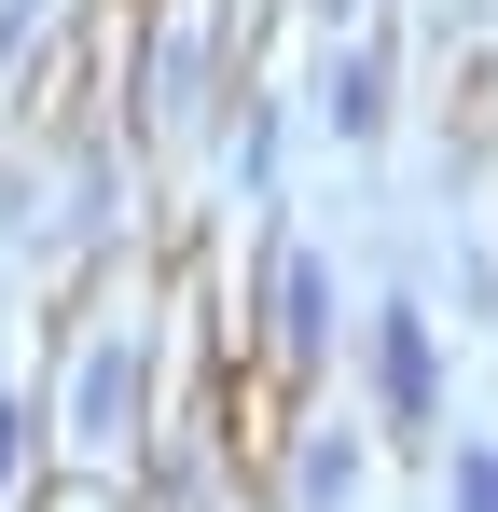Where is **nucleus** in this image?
Listing matches in <instances>:
<instances>
[{"label": "nucleus", "instance_id": "nucleus-1", "mask_svg": "<svg viewBox=\"0 0 498 512\" xmlns=\"http://www.w3.org/2000/svg\"><path fill=\"white\" fill-rule=\"evenodd\" d=\"M374 388H388V416H402V429H429L443 360H429V319H415V305H388V319H374Z\"/></svg>", "mask_w": 498, "mask_h": 512}, {"label": "nucleus", "instance_id": "nucleus-2", "mask_svg": "<svg viewBox=\"0 0 498 512\" xmlns=\"http://www.w3.org/2000/svg\"><path fill=\"white\" fill-rule=\"evenodd\" d=\"M277 333H291V346L332 333V277H319V263H277Z\"/></svg>", "mask_w": 498, "mask_h": 512}, {"label": "nucleus", "instance_id": "nucleus-3", "mask_svg": "<svg viewBox=\"0 0 498 512\" xmlns=\"http://www.w3.org/2000/svg\"><path fill=\"white\" fill-rule=\"evenodd\" d=\"M332 125H346V139H374V125H388V84H374V56H346V70H332Z\"/></svg>", "mask_w": 498, "mask_h": 512}, {"label": "nucleus", "instance_id": "nucleus-4", "mask_svg": "<svg viewBox=\"0 0 498 512\" xmlns=\"http://www.w3.org/2000/svg\"><path fill=\"white\" fill-rule=\"evenodd\" d=\"M346 485H360V457H346V443H319V457H305V512H332Z\"/></svg>", "mask_w": 498, "mask_h": 512}, {"label": "nucleus", "instance_id": "nucleus-5", "mask_svg": "<svg viewBox=\"0 0 498 512\" xmlns=\"http://www.w3.org/2000/svg\"><path fill=\"white\" fill-rule=\"evenodd\" d=\"M457 512H498V443H471V457H457Z\"/></svg>", "mask_w": 498, "mask_h": 512}, {"label": "nucleus", "instance_id": "nucleus-6", "mask_svg": "<svg viewBox=\"0 0 498 512\" xmlns=\"http://www.w3.org/2000/svg\"><path fill=\"white\" fill-rule=\"evenodd\" d=\"M14 471H28V402H0V499H14Z\"/></svg>", "mask_w": 498, "mask_h": 512}]
</instances>
